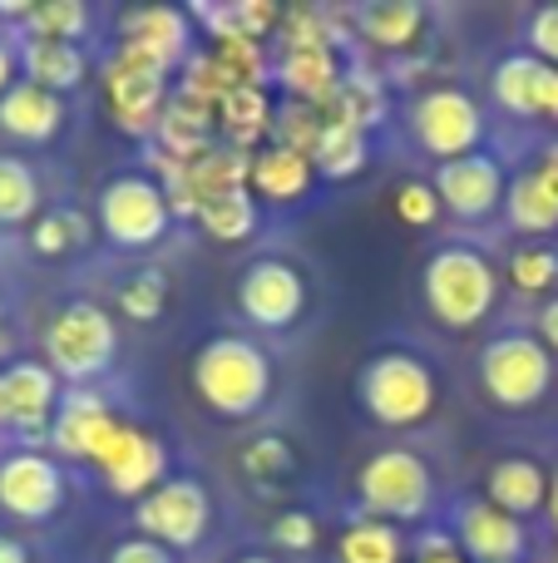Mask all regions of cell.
<instances>
[{"label": "cell", "mask_w": 558, "mask_h": 563, "mask_svg": "<svg viewBox=\"0 0 558 563\" xmlns=\"http://www.w3.org/2000/svg\"><path fill=\"white\" fill-rule=\"evenodd\" d=\"M316 539H322V529L306 509H287V515L272 519V544L287 549V554H306V549H316Z\"/></svg>", "instance_id": "obj_44"}, {"label": "cell", "mask_w": 558, "mask_h": 563, "mask_svg": "<svg viewBox=\"0 0 558 563\" xmlns=\"http://www.w3.org/2000/svg\"><path fill=\"white\" fill-rule=\"evenodd\" d=\"M272 380H277L272 356L253 336L223 331V336H208L193 351V396L213 416H227V420L257 416L267 406V396H272Z\"/></svg>", "instance_id": "obj_1"}, {"label": "cell", "mask_w": 558, "mask_h": 563, "mask_svg": "<svg viewBox=\"0 0 558 563\" xmlns=\"http://www.w3.org/2000/svg\"><path fill=\"white\" fill-rule=\"evenodd\" d=\"M237 465L253 485H277V479L297 475V450L287 445L282 435H253L243 450H237Z\"/></svg>", "instance_id": "obj_35"}, {"label": "cell", "mask_w": 558, "mask_h": 563, "mask_svg": "<svg viewBox=\"0 0 558 563\" xmlns=\"http://www.w3.org/2000/svg\"><path fill=\"white\" fill-rule=\"evenodd\" d=\"M15 351V336H10V321H5V311H0V361Z\"/></svg>", "instance_id": "obj_54"}, {"label": "cell", "mask_w": 558, "mask_h": 563, "mask_svg": "<svg viewBox=\"0 0 558 563\" xmlns=\"http://www.w3.org/2000/svg\"><path fill=\"white\" fill-rule=\"evenodd\" d=\"M65 505V470L55 455L20 445L0 460V509L20 525H49Z\"/></svg>", "instance_id": "obj_12"}, {"label": "cell", "mask_w": 558, "mask_h": 563, "mask_svg": "<svg viewBox=\"0 0 558 563\" xmlns=\"http://www.w3.org/2000/svg\"><path fill=\"white\" fill-rule=\"evenodd\" d=\"M411 134H415V144H421L431 158H440V164L470 158V154H480L484 109L455 85L425 89L411 109Z\"/></svg>", "instance_id": "obj_9"}, {"label": "cell", "mask_w": 558, "mask_h": 563, "mask_svg": "<svg viewBox=\"0 0 558 563\" xmlns=\"http://www.w3.org/2000/svg\"><path fill=\"white\" fill-rule=\"evenodd\" d=\"M405 559V534L386 519H351L336 539V563H401Z\"/></svg>", "instance_id": "obj_30"}, {"label": "cell", "mask_w": 558, "mask_h": 563, "mask_svg": "<svg viewBox=\"0 0 558 563\" xmlns=\"http://www.w3.org/2000/svg\"><path fill=\"white\" fill-rule=\"evenodd\" d=\"M233 563H277L272 554H243V559H233Z\"/></svg>", "instance_id": "obj_55"}, {"label": "cell", "mask_w": 558, "mask_h": 563, "mask_svg": "<svg viewBox=\"0 0 558 563\" xmlns=\"http://www.w3.org/2000/svg\"><path fill=\"white\" fill-rule=\"evenodd\" d=\"M15 85H20V49L0 35V95H10Z\"/></svg>", "instance_id": "obj_48"}, {"label": "cell", "mask_w": 558, "mask_h": 563, "mask_svg": "<svg viewBox=\"0 0 558 563\" xmlns=\"http://www.w3.org/2000/svg\"><path fill=\"white\" fill-rule=\"evenodd\" d=\"M168 307V273L164 267H144L119 287V317L129 321H158Z\"/></svg>", "instance_id": "obj_39"}, {"label": "cell", "mask_w": 558, "mask_h": 563, "mask_svg": "<svg viewBox=\"0 0 558 563\" xmlns=\"http://www.w3.org/2000/svg\"><path fill=\"white\" fill-rule=\"evenodd\" d=\"M119 45L148 55L154 65H164L168 75L188 65L193 55V20L178 5H138L119 15Z\"/></svg>", "instance_id": "obj_17"}, {"label": "cell", "mask_w": 558, "mask_h": 563, "mask_svg": "<svg viewBox=\"0 0 558 563\" xmlns=\"http://www.w3.org/2000/svg\"><path fill=\"white\" fill-rule=\"evenodd\" d=\"M109 563H174V549L154 544V539H144V534H129L109 549Z\"/></svg>", "instance_id": "obj_46"}, {"label": "cell", "mask_w": 558, "mask_h": 563, "mask_svg": "<svg viewBox=\"0 0 558 563\" xmlns=\"http://www.w3.org/2000/svg\"><path fill=\"white\" fill-rule=\"evenodd\" d=\"M40 208V178L20 154H0V228L30 223Z\"/></svg>", "instance_id": "obj_34"}, {"label": "cell", "mask_w": 558, "mask_h": 563, "mask_svg": "<svg viewBox=\"0 0 558 563\" xmlns=\"http://www.w3.org/2000/svg\"><path fill=\"white\" fill-rule=\"evenodd\" d=\"M0 426H5V376H0Z\"/></svg>", "instance_id": "obj_56"}, {"label": "cell", "mask_w": 558, "mask_h": 563, "mask_svg": "<svg viewBox=\"0 0 558 563\" xmlns=\"http://www.w3.org/2000/svg\"><path fill=\"white\" fill-rule=\"evenodd\" d=\"M237 307L253 327L287 331L306 307V277L287 257H257L237 282Z\"/></svg>", "instance_id": "obj_13"}, {"label": "cell", "mask_w": 558, "mask_h": 563, "mask_svg": "<svg viewBox=\"0 0 558 563\" xmlns=\"http://www.w3.org/2000/svg\"><path fill=\"white\" fill-rule=\"evenodd\" d=\"M415 563H470L455 549V539H445V534H425L421 544H415Z\"/></svg>", "instance_id": "obj_47"}, {"label": "cell", "mask_w": 558, "mask_h": 563, "mask_svg": "<svg viewBox=\"0 0 558 563\" xmlns=\"http://www.w3.org/2000/svg\"><path fill=\"white\" fill-rule=\"evenodd\" d=\"M356 30H361L366 45L401 55V49L421 45V35H425V5H415V0H371V5L356 10Z\"/></svg>", "instance_id": "obj_27"}, {"label": "cell", "mask_w": 558, "mask_h": 563, "mask_svg": "<svg viewBox=\"0 0 558 563\" xmlns=\"http://www.w3.org/2000/svg\"><path fill=\"white\" fill-rule=\"evenodd\" d=\"M356 495H361V509L371 519H386V525H415V519L431 515L435 505V475L415 450L391 445L376 450L371 460L356 475Z\"/></svg>", "instance_id": "obj_6"}, {"label": "cell", "mask_w": 558, "mask_h": 563, "mask_svg": "<svg viewBox=\"0 0 558 563\" xmlns=\"http://www.w3.org/2000/svg\"><path fill=\"white\" fill-rule=\"evenodd\" d=\"M148 148L178 158V164L203 158L208 148H217V109L198 104V99H188V95H178L174 89V99H168L164 119H158V134H154V144Z\"/></svg>", "instance_id": "obj_20"}, {"label": "cell", "mask_w": 558, "mask_h": 563, "mask_svg": "<svg viewBox=\"0 0 558 563\" xmlns=\"http://www.w3.org/2000/svg\"><path fill=\"white\" fill-rule=\"evenodd\" d=\"M99 233L114 247H154L164 243L168 223H174V208H168L164 188L154 174H119L99 188Z\"/></svg>", "instance_id": "obj_8"}, {"label": "cell", "mask_w": 558, "mask_h": 563, "mask_svg": "<svg viewBox=\"0 0 558 563\" xmlns=\"http://www.w3.org/2000/svg\"><path fill=\"white\" fill-rule=\"evenodd\" d=\"M119 356V327L99 301H65L45 327V366L69 386L99 380Z\"/></svg>", "instance_id": "obj_4"}, {"label": "cell", "mask_w": 558, "mask_h": 563, "mask_svg": "<svg viewBox=\"0 0 558 563\" xmlns=\"http://www.w3.org/2000/svg\"><path fill=\"white\" fill-rule=\"evenodd\" d=\"M529 55H539L544 65H554L558 69V5H539L529 15Z\"/></svg>", "instance_id": "obj_45"}, {"label": "cell", "mask_w": 558, "mask_h": 563, "mask_svg": "<svg viewBox=\"0 0 558 563\" xmlns=\"http://www.w3.org/2000/svg\"><path fill=\"white\" fill-rule=\"evenodd\" d=\"M316 184V168L312 158L292 154V148H257L253 154V174H247V194L257 198V203H272V208H292L302 203L306 194H312Z\"/></svg>", "instance_id": "obj_21"}, {"label": "cell", "mask_w": 558, "mask_h": 563, "mask_svg": "<svg viewBox=\"0 0 558 563\" xmlns=\"http://www.w3.org/2000/svg\"><path fill=\"white\" fill-rule=\"evenodd\" d=\"M544 119H549V124H558V69H554V79H549V99H544Z\"/></svg>", "instance_id": "obj_53"}, {"label": "cell", "mask_w": 558, "mask_h": 563, "mask_svg": "<svg viewBox=\"0 0 558 563\" xmlns=\"http://www.w3.org/2000/svg\"><path fill=\"white\" fill-rule=\"evenodd\" d=\"M539 341L549 346V356H558V297H549L539 311Z\"/></svg>", "instance_id": "obj_49"}, {"label": "cell", "mask_w": 558, "mask_h": 563, "mask_svg": "<svg viewBox=\"0 0 558 563\" xmlns=\"http://www.w3.org/2000/svg\"><path fill=\"white\" fill-rule=\"evenodd\" d=\"M322 129H326L322 109L287 99V104H277L272 144H277V148H292V154H302V158H312V154H316V139H322Z\"/></svg>", "instance_id": "obj_38"}, {"label": "cell", "mask_w": 558, "mask_h": 563, "mask_svg": "<svg viewBox=\"0 0 558 563\" xmlns=\"http://www.w3.org/2000/svg\"><path fill=\"white\" fill-rule=\"evenodd\" d=\"M356 396H361L366 416L376 426L411 430L435 410L440 386H435V371L415 351H381V356L366 361L361 380H356Z\"/></svg>", "instance_id": "obj_3"}, {"label": "cell", "mask_w": 558, "mask_h": 563, "mask_svg": "<svg viewBox=\"0 0 558 563\" xmlns=\"http://www.w3.org/2000/svg\"><path fill=\"white\" fill-rule=\"evenodd\" d=\"M89 243V218L75 213V208H55V213H40L30 223V247L40 257H65L69 247Z\"/></svg>", "instance_id": "obj_37"}, {"label": "cell", "mask_w": 558, "mask_h": 563, "mask_svg": "<svg viewBox=\"0 0 558 563\" xmlns=\"http://www.w3.org/2000/svg\"><path fill=\"white\" fill-rule=\"evenodd\" d=\"M65 124V99L49 95V89H35L20 79L10 95H0V129L20 144H45V139L59 134Z\"/></svg>", "instance_id": "obj_23"}, {"label": "cell", "mask_w": 558, "mask_h": 563, "mask_svg": "<svg viewBox=\"0 0 558 563\" xmlns=\"http://www.w3.org/2000/svg\"><path fill=\"white\" fill-rule=\"evenodd\" d=\"M0 563H30L25 539H15V534H0Z\"/></svg>", "instance_id": "obj_50"}, {"label": "cell", "mask_w": 558, "mask_h": 563, "mask_svg": "<svg viewBox=\"0 0 558 563\" xmlns=\"http://www.w3.org/2000/svg\"><path fill=\"white\" fill-rule=\"evenodd\" d=\"M480 386L494 406L534 410L554 386V356L529 331H504L480 351Z\"/></svg>", "instance_id": "obj_7"}, {"label": "cell", "mask_w": 558, "mask_h": 563, "mask_svg": "<svg viewBox=\"0 0 558 563\" xmlns=\"http://www.w3.org/2000/svg\"><path fill=\"white\" fill-rule=\"evenodd\" d=\"M178 95H188V99H198V104H213L217 109V99L227 95V89H237L233 79L223 75V65L213 59V49H193L188 55V65L178 69Z\"/></svg>", "instance_id": "obj_40"}, {"label": "cell", "mask_w": 558, "mask_h": 563, "mask_svg": "<svg viewBox=\"0 0 558 563\" xmlns=\"http://www.w3.org/2000/svg\"><path fill=\"white\" fill-rule=\"evenodd\" d=\"M431 188H435V198H440L445 213L465 218V223H480V218H490V213L504 208L510 178H504L500 158L470 154V158H450V164L435 168Z\"/></svg>", "instance_id": "obj_14"}, {"label": "cell", "mask_w": 558, "mask_h": 563, "mask_svg": "<svg viewBox=\"0 0 558 563\" xmlns=\"http://www.w3.org/2000/svg\"><path fill=\"white\" fill-rule=\"evenodd\" d=\"M213 59L223 65V75L233 79V85H267V69H272V59H267V49L257 45V40H217Z\"/></svg>", "instance_id": "obj_41"}, {"label": "cell", "mask_w": 558, "mask_h": 563, "mask_svg": "<svg viewBox=\"0 0 558 563\" xmlns=\"http://www.w3.org/2000/svg\"><path fill=\"white\" fill-rule=\"evenodd\" d=\"M440 198H435V188L425 184V178H405L401 188H395V218H401L405 228H431L435 218H440Z\"/></svg>", "instance_id": "obj_43"}, {"label": "cell", "mask_w": 558, "mask_h": 563, "mask_svg": "<svg viewBox=\"0 0 558 563\" xmlns=\"http://www.w3.org/2000/svg\"><path fill=\"white\" fill-rule=\"evenodd\" d=\"M257 218H263V203H257L253 194H227V198H213V203H203V213L193 218L198 228H203L213 243H223V247H237V243H247V238L257 233Z\"/></svg>", "instance_id": "obj_32"}, {"label": "cell", "mask_w": 558, "mask_h": 563, "mask_svg": "<svg viewBox=\"0 0 558 563\" xmlns=\"http://www.w3.org/2000/svg\"><path fill=\"white\" fill-rule=\"evenodd\" d=\"M168 99H174V79H168L164 65H154L148 55H138V49H129V45L109 49V59H104V104H109V119H114L119 134L154 144Z\"/></svg>", "instance_id": "obj_5"}, {"label": "cell", "mask_w": 558, "mask_h": 563, "mask_svg": "<svg viewBox=\"0 0 558 563\" xmlns=\"http://www.w3.org/2000/svg\"><path fill=\"white\" fill-rule=\"evenodd\" d=\"M277 45L282 49H316V45H342L336 35V15L322 5H292L282 10V25H277Z\"/></svg>", "instance_id": "obj_36"}, {"label": "cell", "mask_w": 558, "mask_h": 563, "mask_svg": "<svg viewBox=\"0 0 558 563\" xmlns=\"http://www.w3.org/2000/svg\"><path fill=\"white\" fill-rule=\"evenodd\" d=\"M514 282V291H524V297H539V291H549L558 282V253L544 243H529L520 247V253L510 257V273H504Z\"/></svg>", "instance_id": "obj_42"}, {"label": "cell", "mask_w": 558, "mask_h": 563, "mask_svg": "<svg viewBox=\"0 0 558 563\" xmlns=\"http://www.w3.org/2000/svg\"><path fill=\"white\" fill-rule=\"evenodd\" d=\"M20 75H25V85L49 89V95L65 99L69 89L85 85L89 59H85V49L69 45V40H25V45H20Z\"/></svg>", "instance_id": "obj_24"}, {"label": "cell", "mask_w": 558, "mask_h": 563, "mask_svg": "<svg viewBox=\"0 0 558 563\" xmlns=\"http://www.w3.org/2000/svg\"><path fill=\"white\" fill-rule=\"evenodd\" d=\"M549 79H554V65H544L529 49L504 55L500 65H494V99H500V109H510V114H520V119H544Z\"/></svg>", "instance_id": "obj_25"}, {"label": "cell", "mask_w": 558, "mask_h": 563, "mask_svg": "<svg viewBox=\"0 0 558 563\" xmlns=\"http://www.w3.org/2000/svg\"><path fill=\"white\" fill-rule=\"evenodd\" d=\"M539 174H544V178H549V184L558 188V144L544 148V158H539Z\"/></svg>", "instance_id": "obj_52"}, {"label": "cell", "mask_w": 558, "mask_h": 563, "mask_svg": "<svg viewBox=\"0 0 558 563\" xmlns=\"http://www.w3.org/2000/svg\"><path fill=\"white\" fill-rule=\"evenodd\" d=\"M455 549L470 563H520L529 549V529L490 499H470L455 509Z\"/></svg>", "instance_id": "obj_18"}, {"label": "cell", "mask_w": 558, "mask_h": 563, "mask_svg": "<svg viewBox=\"0 0 558 563\" xmlns=\"http://www.w3.org/2000/svg\"><path fill=\"white\" fill-rule=\"evenodd\" d=\"M504 213L520 233H558V188L539 174V164L529 174L510 178V194H504Z\"/></svg>", "instance_id": "obj_29"}, {"label": "cell", "mask_w": 558, "mask_h": 563, "mask_svg": "<svg viewBox=\"0 0 558 563\" xmlns=\"http://www.w3.org/2000/svg\"><path fill=\"white\" fill-rule=\"evenodd\" d=\"M119 426L114 406H109L99 390L89 386H69L59 396V410H55V426H49V455L55 460H69V465H94L99 445L104 435Z\"/></svg>", "instance_id": "obj_15"}, {"label": "cell", "mask_w": 558, "mask_h": 563, "mask_svg": "<svg viewBox=\"0 0 558 563\" xmlns=\"http://www.w3.org/2000/svg\"><path fill=\"white\" fill-rule=\"evenodd\" d=\"M421 291H425L431 317L440 321L445 331H470V327H480L494 311V301H500V273L490 267L484 253L455 243V247L431 253V263H425V273H421Z\"/></svg>", "instance_id": "obj_2"}, {"label": "cell", "mask_w": 558, "mask_h": 563, "mask_svg": "<svg viewBox=\"0 0 558 563\" xmlns=\"http://www.w3.org/2000/svg\"><path fill=\"white\" fill-rule=\"evenodd\" d=\"M554 563H558V559H554Z\"/></svg>", "instance_id": "obj_57"}, {"label": "cell", "mask_w": 558, "mask_h": 563, "mask_svg": "<svg viewBox=\"0 0 558 563\" xmlns=\"http://www.w3.org/2000/svg\"><path fill=\"white\" fill-rule=\"evenodd\" d=\"M0 376H5V426L20 440H49L65 380L45 361H10Z\"/></svg>", "instance_id": "obj_16"}, {"label": "cell", "mask_w": 558, "mask_h": 563, "mask_svg": "<svg viewBox=\"0 0 558 563\" xmlns=\"http://www.w3.org/2000/svg\"><path fill=\"white\" fill-rule=\"evenodd\" d=\"M277 104L267 85H237L217 99V144L237 148V154H257L272 144Z\"/></svg>", "instance_id": "obj_19"}, {"label": "cell", "mask_w": 558, "mask_h": 563, "mask_svg": "<svg viewBox=\"0 0 558 563\" xmlns=\"http://www.w3.org/2000/svg\"><path fill=\"white\" fill-rule=\"evenodd\" d=\"M20 30H25V40H69V45H79L89 35V5L85 0H35L20 15Z\"/></svg>", "instance_id": "obj_33"}, {"label": "cell", "mask_w": 558, "mask_h": 563, "mask_svg": "<svg viewBox=\"0 0 558 563\" xmlns=\"http://www.w3.org/2000/svg\"><path fill=\"white\" fill-rule=\"evenodd\" d=\"M322 109L326 124H346V129H361V134H371V129L386 124V85L376 75H366V69H351V75H342V85H336V95L326 99Z\"/></svg>", "instance_id": "obj_28"}, {"label": "cell", "mask_w": 558, "mask_h": 563, "mask_svg": "<svg viewBox=\"0 0 558 563\" xmlns=\"http://www.w3.org/2000/svg\"><path fill=\"white\" fill-rule=\"evenodd\" d=\"M484 499H490L494 509H504V515H514V519L539 515V509L549 505V470L529 455L500 460V465L490 470V495Z\"/></svg>", "instance_id": "obj_26"}, {"label": "cell", "mask_w": 558, "mask_h": 563, "mask_svg": "<svg viewBox=\"0 0 558 563\" xmlns=\"http://www.w3.org/2000/svg\"><path fill=\"white\" fill-rule=\"evenodd\" d=\"M366 164H371V134H361V129H346V124H326L322 129V139H316V154H312L316 178L346 184V178H356Z\"/></svg>", "instance_id": "obj_31"}, {"label": "cell", "mask_w": 558, "mask_h": 563, "mask_svg": "<svg viewBox=\"0 0 558 563\" xmlns=\"http://www.w3.org/2000/svg\"><path fill=\"white\" fill-rule=\"evenodd\" d=\"M94 475L104 479L109 495L134 499L138 505V499L154 495V489L168 479V445L154 435V430L119 420L94 455Z\"/></svg>", "instance_id": "obj_11"}, {"label": "cell", "mask_w": 558, "mask_h": 563, "mask_svg": "<svg viewBox=\"0 0 558 563\" xmlns=\"http://www.w3.org/2000/svg\"><path fill=\"white\" fill-rule=\"evenodd\" d=\"M272 75L287 89V99H297V104H326L346 69L332 45H316V49H277Z\"/></svg>", "instance_id": "obj_22"}, {"label": "cell", "mask_w": 558, "mask_h": 563, "mask_svg": "<svg viewBox=\"0 0 558 563\" xmlns=\"http://www.w3.org/2000/svg\"><path fill=\"white\" fill-rule=\"evenodd\" d=\"M544 515H549V529L558 534V465L549 470V505H544Z\"/></svg>", "instance_id": "obj_51"}, {"label": "cell", "mask_w": 558, "mask_h": 563, "mask_svg": "<svg viewBox=\"0 0 558 563\" xmlns=\"http://www.w3.org/2000/svg\"><path fill=\"white\" fill-rule=\"evenodd\" d=\"M208 525H213V499H208V489L188 475L164 479L154 495H144L134 505V534L154 539V544L174 549V554L178 549L203 544Z\"/></svg>", "instance_id": "obj_10"}]
</instances>
